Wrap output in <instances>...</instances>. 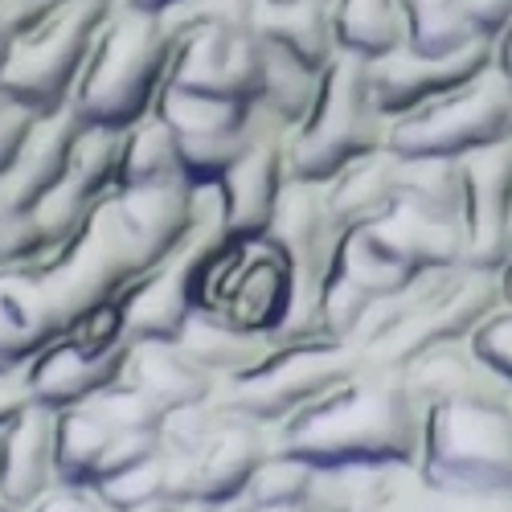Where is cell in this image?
<instances>
[{
    "label": "cell",
    "instance_id": "8fae6325",
    "mask_svg": "<svg viewBox=\"0 0 512 512\" xmlns=\"http://www.w3.org/2000/svg\"><path fill=\"white\" fill-rule=\"evenodd\" d=\"M127 353H132V340H127V332H123L119 304H111L87 328L54 340L50 349H41L25 365L29 394H33L37 406H46V410L87 406L91 398H99L103 390H111L123 377Z\"/></svg>",
    "mask_w": 512,
    "mask_h": 512
},
{
    "label": "cell",
    "instance_id": "f546056e",
    "mask_svg": "<svg viewBox=\"0 0 512 512\" xmlns=\"http://www.w3.org/2000/svg\"><path fill=\"white\" fill-rule=\"evenodd\" d=\"M320 82H324L320 70L295 62L291 54H283V50H275L263 41V95H259V107L283 127V132H295V127L312 115Z\"/></svg>",
    "mask_w": 512,
    "mask_h": 512
},
{
    "label": "cell",
    "instance_id": "ac0fdd59",
    "mask_svg": "<svg viewBox=\"0 0 512 512\" xmlns=\"http://www.w3.org/2000/svg\"><path fill=\"white\" fill-rule=\"evenodd\" d=\"M58 484V410L33 402L21 418L0 426V504L25 512Z\"/></svg>",
    "mask_w": 512,
    "mask_h": 512
},
{
    "label": "cell",
    "instance_id": "277c9868",
    "mask_svg": "<svg viewBox=\"0 0 512 512\" xmlns=\"http://www.w3.org/2000/svg\"><path fill=\"white\" fill-rule=\"evenodd\" d=\"M173 54L177 41L156 13H140L115 0L70 95V111L91 127L127 132L156 111L168 70H173Z\"/></svg>",
    "mask_w": 512,
    "mask_h": 512
},
{
    "label": "cell",
    "instance_id": "7a4b0ae2",
    "mask_svg": "<svg viewBox=\"0 0 512 512\" xmlns=\"http://www.w3.org/2000/svg\"><path fill=\"white\" fill-rule=\"evenodd\" d=\"M426 406L410 390L406 373L361 365L345 386H336L308 410L279 422L271 447L328 467H373V463H418Z\"/></svg>",
    "mask_w": 512,
    "mask_h": 512
},
{
    "label": "cell",
    "instance_id": "7bdbcfd3",
    "mask_svg": "<svg viewBox=\"0 0 512 512\" xmlns=\"http://www.w3.org/2000/svg\"><path fill=\"white\" fill-rule=\"evenodd\" d=\"M9 46H13V37L0 29V74H5V62H9Z\"/></svg>",
    "mask_w": 512,
    "mask_h": 512
},
{
    "label": "cell",
    "instance_id": "5b68a950",
    "mask_svg": "<svg viewBox=\"0 0 512 512\" xmlns=\"http://www.w3.org/2000/svg\"><path fill=\"white\" fill-rule=\"evenodd\" d=\"M390 119L373 99L369 62L336 54L324 70L312 115L287 132V173L291 181L328 185L349 164L386 152Z\"/></svg>",
    "mask_w": 512,
    "mask_h": 512
},
{
    "label": "cell",
    "instance_id": "6da1fadb",
    "mask_svg": "<svg viewBox=\"0 0 512 512\" xmlns=\"http://www.w3.org/2000/svg\"><path fill=\"white\" fill-rule=\"evenodd\" d=\"M144 275L111 197L66 242L0 267V369H25L54 340L87 328Z\"/></svg>",
    "mask_w": 512,
    "mask_h": 512
},
{
    "label": "cell",
    "instance_id": "9c48e42d",
    "mask_svg": "<svg viewBox=\"0 0 512 512\" xmlns=\"http://www.w3.org/2000/svg\"><path fill=\"white\" fill-rule=\"evenodd\" d=\"M463 254H467L463 226L426 222L398 205L377 226L349 234L345 254H340V271L365 283L373 295H394L426 275L463 267Z\"/></svg>",
    "mask_w": 512,
    "mask_h": 512
},
{
    "label": "cell",
    "instance_id": "4fadbf2b",
    "mask_svg": "<svg viewBox=\"0 0 512 512\" xmlns=\"http://www.w3.org/2000/svg\"><path fill=\"white\" fill-rule=\"evenodd\" d=\"M181 95L222 103V107H259L263 95V41L254 29H193L177 37V54L168 82Z\"/></svg>",
    "mask_w": 512,
    "mask_h": 512
},
{
    "label": "cell",
    "instance_id": "d6a6232c",
    "mask_svg": "<svg viewBox=\"0 0 512 512\" xmlns=\"http://www.w3.org/2000/svg\"><path fill=\"white\" fill-rule=\"evenodd\" d=\"M316 484V467L295 459L279 447H271V455L259 463V472L250 476V488L242 496V504L254 508H304Z\"/></svg>",
    "mask_w": 512,
    "mask_h": 512
},
{
    "label": "cell",
    "instance_id": "52a82bcc",
    "mask_svg": "<svg viewBox=\"0 0 512 512\" xmlns=\"http://www.w3.org/2000/svg\"><path fill=\"white\" fill-rule=\"evenodd\" d=\"M111 9L115 0H66L41 25L13 37L0 91L37 115L70 107L82 66H87L91 46Z\"/></svg>",
    "mask_w": 512,
    "mask_h": 512
},
{
    "label": "cell",
    "instance_id": "f1b7e54d",
    "mask_svg": "<svg viewBox=\"0 0 512 512\" xmlns=\"http://www.w3.org/2000/svg\"><path fill=\"white\" fill-rule=\"evenodd\" d=\"M181 173V152H177V132L168 127L156 111L140 119L136 127L123 132L119 144V168H115V193L123 189H144V185H164L177 181Z\"/></svg>",
    "mask_w": 512,
    "mask_h": 512
},
{
    "label": "cell",
    "instance_id": "9a60e30c",
    "mask_svg": "<svg viewBox=\"0 0 512 512\" xmlns=\"http://www.w3.org/2000/svg\"><path fill=\"white\" fill-rule=\"evenodd\" d=\"M160 451V431H127L91 402L58 410V476L62 484L99 488Z\"/></svg>",
    "mask_w": 512,
    "mask_h": 512
},
{
    "label": "cell",
    "instance_id": "4dcf8cb0",
    "mask_svg": "<svg viewBox=\"0 0 512 512\" xmlns=\"http://www.w3.org/2000/svg\"><path fill=\"white\" fill-rule=\"evenodd\" d=\"M406 5V50L414 54H459L484 41L467 13V0H402Z\"/></svg>",
    "mask_w": 512,
    "mask_h": 512
},
{
    "label": "cell",
    "instance_id": "7c38bea8",
    "mask_svg": "<svg viewBox=\"0 0 512 512\" xmlns=\"http://www.w3.org/2000/svg\"><path fill=\"white\" fill-rule=\"evenodd\" d=\"M267 455H271V431L254 418L238 414L222 398V410L201 435V443L185 455H164V463H168V476H173V492L181 500L234 508L242 504L250 476L259 472V463Z\"/></svg>",
    "mask_w": 512,
    "mask_h": 512
},
{
    "label": "cell",
    "instance_id": "bcb514c9",
    "mask_svg": "<svg viewBox=\"0 0 512 512\" xmlns=\"http://www.w3.org/2000/svg\"><path fill=\"white\" fill-rule=\"evenodd\" d=\"M0 512H13V508H9V504H0Z\"/></svg>",
    "mask_w": 512,
    "mask_h": 512
},
{
    "label": "cell",
    "instance_id": "4316f807",
    "mask_svg": "<svg viewBox=\"0 0 512 512\" xmlns=\"http://www.w3.org/2000/svg\"><path fill=\"white\" fill-rule=\"evenodd\" d=\"M336 50L361 62H386L406 50V5L402 0H328Z\"/></svg>",
    "mask_w": 512,
    "mask_h": 512
},
{
    "label": "cell",
    "instance_id": "ee69618b",
    "mask_svg": "<svg viewBox=\"0 0 512 512\" xmlns=\"http://www.w3.org/2000/svg\"><path fill=\"white\" fill-rule=\"evenodd\" d=\"M234 512H308V508H254V504H238Z\"/></svg>",
    "mask_w": 512,
    "mask_h": 512
},
{
    "label": "cell",
    "instance_id": "ab89813d",
    "mask_svg": "<svg viewBox=\"0 0 512 512\" xmlns=\"http://www.w3.org/2000/svg\"><path fill=\"white\" fill-rule=\"evenodd\" d=\"M492 66L500 70V78L512 87V17H508V25L496 33V41H492Z\"/></svg>",
    "mask_w": 512,
    "mask_h": 512
},
{
    "label": "cell",
    "instance_id": "f6af8a7d",
    "mask_svg": "<svg viewBox=\"0 0 512 512\" xmlns=\"http://www.w3.org/2000/svg\"><path fill=\"white\" fill-rule=\"evenodd\" d=\"M263 5H291V0H263Z\"/></svg>",
    "mask_w": 512,
    "mask_h": 512
},
{
    "label": "cell",
    "instance_id": "d590c367",
    "mask_svg": "<svg viewBox=\"0 0 512 512\" xmlns=\"http://www.w3.org/2000/svg\"><path fill=\"white\" fill-rule=\"evenodd\" d=\"M472 349L512 386V308H496L472 336Z\"/></svg>",
    "mask_w": 512,
    "mask_h": 512
},
{
    "label": "cell",
    "instance_id": "3957f363",
    "mask_svg": "<svg viewBox=\"0 0 512 512\" xmlns=\"http://www.w3.org/2000/svg\"><path fill=\"white\" fill-rule=\"evenodd\" d=\"M496 308H504L500 275L472 267L439 271L394 295H381L353 336V349L373 369L402 373L422 353L472 340Z\"/></svg>",
    "mask_w": 512,
    "mask_h": 512
},
{
    "label": "cell",
    "instance_id": "603a6c76",
    "mask_svg": "<svg viewBox=\"0 0 512 512\" xmlns=\"http://www.w3.org/2000/svg\"><path fill=\"white\" fill-rule=\"evenodd\" d=\"M78 132H82V119L70 107L33 119V127H29V136L21 140L17 156L9 160L5 173H0V185H5V193H9V201L17 209H33L62 181Z\"/></svg>",
    "mask_w": 512,
    "mask_h": 512
},
{
    "label": "cell",
    "instance_id": "2e32d148",
    "mask_svg": "<svg viewBox=\"0 0 512 512\" xmlns=\"http://www.w3.org/2000/svg\"><path fill=\"white\" fill-rule=\"evenodd\" d=\"M484 70H492V41H476L459 54H414V50H398L386 62L369 66V82H373V99L386 111V119H402L426 103H435L467 82H476Z\"/></svg>",
    "mask_w": 512,
    "mask_h": 512
},
{
    "label": "cell",
    "instance_id": "ffe728a7",
    "mask_svg": "<svg viewBox=\"0 0 512 512\" xmlns=\"http://www.w3.org/2000/svg\"><path fill=\"white\" fill-rule=\"evenodd\" d=\"M295 336L287 332H246L213 312H197L177 345L218 381V386H238V381H250L254 373H263Z\"/></svg>",
    "mask_w": 512,
    "mask_h": 512
},
{
    "label": "cell",
    "instance_id": "30bf717a",
    "mask_svg": "<svg viewBox=\"0 0 512 512\" xmlns=\"http://www.w3.org/2000/svg\"><path fill=\"white\" fill-rule=\"evenodd\" d=\"M361 365V353L353 345H340V340H291L263 373L238 381V386H222V398L238 414L275 431L279 422L308 410L336 386H345Z\"/></svg>",
    "mask_w": 512,
    "mask_h": 512
},
{
    "label": "cell",
    "instance_id": "e0dca14e",
    "mask_svg": "<svg viewBox=\"0 0 512 512\" xmlns=\"http://www.w3.org/2000/svg\"><path fill=\"white\" fill-rule=\"evenodd\" d=\"M287 181H291V173H287V136H271L263 144H254L218 181L226 238H234V242L267 238L275 205H279Z\"/></svg>",
    "mask_w": 512,
    "mask_h": 512
},
{
    "label": "cell",
    "instance_id": "83f0119b",
    "mask_svg": "<svg viewBox=\"0 0 512 512\" xmlns=\"http://www.w3.org/2000/svg\"><path fill=\"white\" fill-rule=\"evenodd\" d=\"M398 205L426 222L463 226L467 222V177L463 160L447 156H398Z\"/></svg>",
    "mask_w": 512,
    "mask_h": 512
},
{
    "label": "cell",
    "instance_id": "cb8c5ba5",
    "mask_svg": "<svg viewBox=\"0 0 512 512\" xmlns=\"http://www.w3.org/2000/svg\"><path fill=\"white\" fill-rule=\"evenodd\" d=\"M123 381L136 386L148 402H156L164 414L209 402L222 386L213 381L177 340H132V353H127V369Z\"/></svg>",
    "mask_w": 512,
    "mask_h": 512
},
{
    "label": "cell",
    "instance_id": "60d3db41",
    "mask_svg": "<svg viewBox=\"0 0 512 512\" xmlns=\"http://www.w3.org/2000/svg\"><path fill=\"white\" fill-rule=\"evenodd\" d=\"M123 5H132V9H140V13H156V17H164L173 5H181V0H123Z\"/></svg>",
    "mask_w": 512,
    "mask_h": 512
},
{
    "label": "cell",
    "instance_id": "8992f818",
    "mask_svg": "<svg viewBox=\"0 0 512 512\" xmlns=\"http://www.w3.org/2000/svg\"><path fill=\"white\" fill-rule=\"evenodd\" d=\"M414 467L435 492L512 500V406L426 410Z\"/></svg>",
    "mask_w": 512,
    "mask_h": 512
},
{
    "label": "cell",
    "instance_id": "d6986e66",
    "mask_svg": "<svg viewBox=\"0 0 512 512\" xmlns=\"http://www.w3.org/2000/svg\"><path fill=\"white\" fill-rule=\"evenodd\" d=\"M402 373L426 410H435V406H512V386L472 349V340L422 353Z\"/></svg>",
    "mask_w": 512,
    "mask_h": 512
},
{
    "label": "cell",
    "instance_id": "b9f144b4",
    "mask_svg": "<svg viewBox=\"0 0 512 512\" xmlns=\"http://www.w3.org/2000/svg\"><path fill=\"white\" fill-rule=\"evenodd\" d=\"M238 508V504H234ZM234 508H222V504H201V500H185L177 512H234Z\"/></svg>",
    "mask_w": 512,
    "mask_h": 512
},
{
    "label": "cell",
    "instance_id": "ba28073f",
    "mask_svg": "<svg viewBox=\"0 0 512 512\" xmlns=\"http://www.w3.org/2000/svg\"><path fill=\"white\" fill-rule=\"evenodd\" d=\"M500 140H512V87L492 66L467 87L394 119L386 148L402 160H467L472 152H484Z\"/></svg>",
    "mask_w": 512,
    "mask_h": 512
},
{
    "label": "cell",
    "instance_id": "f35d334b",
    "mask_svg": "<svg viewBox=\"0 0 512 512\" xmlns=\"http://www.w3.org/2000/svg\"><path fill=\"white\" fill-rule=\"evenodd\" d=\"M33 406L25 369H0V426H9L13 418H21Z\"/></svg>",
    "mask_w": 512,
    "mask_h": 512
},
{
    "label": "cell",
    "instance_id": "74e56055",
    "mask_svg": "<svg viewBox=\"0 0 512 512\" xmlns=\"http://www.w3.org/2000/svg\"><path fill=\"white\" fill-rule=\"evenodd\" d=\"M33 119H37V111L21 107L17 99H9L5 91H0V173H5L9 160L17 156V148H21V140L29 136Z\"/></svg>",
    "mask_w": 512,
    "mask_h": 512
},
{
    "label": "cell",
    "instance_id": "7402d4cb",
    "mask_svg": "<svg viewBox=\"0 0 512 512\" xmlns=\"http://www.w3.org/2000/svg\"><path fill=\"white\" fill-rule=\"evenodd\" d=\"M422 476L414 463H373V467H328L316 472L308 512H406L418 496Z\"/></svg>",
    "mask_w": 512,
    "mask_h": 512
},
{
    "label": "cell",
    "instance_id": "8d00e7d4",
    "mask_svg": "<svg viewBox=\"0 0 512 512\" xmlns=\"http://www.w3.org/2000/svg\"><path fill=\"white\" fill-rule=\"evenodd\" d=\"M25 512H115L99 488L87 484H58L41 500H33Z\"/></svg>",
    "mask_w": 512,
    "mask_h": 512
},
{
    "label": "cell",
    "instance_id": "1f68e13d",
    "mask_svg": "<svg viewBox=\"0 0 512 512\" xmlns=\"http://www.w3.org/2000/svg\"><path fill=\"white\" fill-rule=\"evenodd\" d=\"M99 492L107 496L115 512H177L185 504L173 492V476H168V463L160 451L136 467H127V472L111 476L107 484H99Z\"/></svg>",
    "mask_w": 512,
    "mask_h": 512
},
{
    "label": "cell",
    "instance_id": "484cf974",
    "mask_svg": "<svg viewBox=\"0 0 512 512\" xmlns=\"http://www.w3.org/2000/svg\"><path fill=\"white\" fill-rule=\"evenodd\" d=\"M267 46L291 54L312 70H328L336 62V33H332V9L328 0H291V5H259V21H254Z\"/></svg>",
    "mask_w": 512,
    "mask_h": 512
},
{
    "label": "cell",
    "instance_id": "44dd1931",
    "mask_svg": "<svg viewBox=\"0 0 512 512\" xmlns=\"http://www.w3.org/2000/svg\"><path fill=\"white\" fill-rule=\"evenodd\" d=\"M185 246L160 267L144 271L119 295V320H123L127 340H181L185 324L197 316Z\"/></svg>",
    "mask_w": 512,
    "mask_h": 512
},
{
    "label": "cell",
    "instance_id": "5bb4252c",
    "mask_svg": "<svg viewBox=\"0 0 512 512\" xmlns=\"http://www.w3.org/2000/svg\"><path fill=\"white\" fill-rule=\"evenodd\" d=\"M467 177V254L463 267L504 275L512 267V140L463 160Z\"/></svg>",
    "mask_w": 512,
    "mask_h": 512
},
{
    "label": "cell",
    "instance_id": "d4e9b609",
    "mask_svg": "<svg viewBox=\"0 0 512 512\" xmlns=\"http://www.w3.org/2000/svg\"><path fill=\"white\" fill-rule=\"evenodd\" d=\"M324 201H328L332 222L345 234L377 226L381 218H390L398 209V156L386 148L377 156L349 164L345 173H336L324 185Z\"/></svg>",
    "mask_w": 512,
    "mask_h": 512
},
{
    "label": "cell",
    "instance_id": "e575fe53",
    "mask_svg": "<svg viewBox=\"0 0 512 512\" xmlns=\"http://www.w3.org/2000/svg\"><path fill=\"white\" fill-rule=\"evenodd\" d=\"M46 250L41 242L29 209H17L0 185V267H13V263H25V259H37V254Z\"/></svg>",
    "mask_w": 512,
    "mask_h": 512
},
{
    "label": "cell",
    "instance_id": "836d02e7",
    "mask_svg": "<svg viewBox=\"0 0 512 512\" xmlns=\"http://www.w3.org/2000/svg\"><path fill=\"white\" fill-rule=\"evenodd\" d=\"M259 5L263 0H181L160 21L173 33V41L193 29H254Z\"/></svg>",
    "mask_w": 512,
    "mask_h": 512
}]
</instances>
